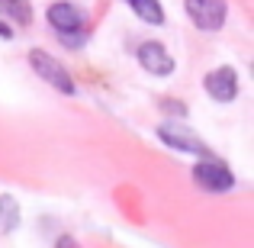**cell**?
Wrapping results in <instances>:
<instances>
[{
    "mask_svg": "<svg viewBox=\"0 0 254 248\" xmlns=\"http://www.w3.org/2000/svg\"><path fill=\"white\" fill-rule=\"evenodd\" d=\"M55 248H81V245H77V242H74L71 236H62V239H58V245H55Z\"/></svg>",
    "mask_w": 254,
    "mask_h": 248,
    "instance_id": "cell-11",
    "label": "cell"
},
{
    "mask_svg": "<svg viewBox=\"0 0 254 248\" xmlns=\"http://www.w3.org/2000/svg\"><path fill=\"white\" fill-rule=\"evenodd\" d=\"M29 65L36 68L39 78H45V81H49L52 87H58L62 93H74V78H71L68 68H64L58 58H52L49 52H39V49H36V52L29 55Z\"/></svg>",
    "mask_w": 254,
    "mask_h": 248,
    "instance_id": "cell-1",
    "label": "cell"
},
{
    "mask_svg": "<svg viewBox=\"0 0 254 248\" xmlns=\"http://www.w3.org/2000/svg\"><path fill=\"white\" fill-rule=\"evenodd\" d=\"M193 180H196L203 190H212V193H225V190L235 187V174H232L222 162H216V158L199 162L193 167Z\"/></svg>",
    "mask_w": 254,
    "mask_h": 248,
    "instance_id": "cell-2",
    "label": "cell"
},
{
    "mask_svg": "<svg viewBox=\"0 0 254 248\" xmlns=\"http://www.w3.org/2000/svg\"><path fill=\"white\" fill-rule=\"evenodd\" d=\"M126 3L135 10L138 19H145V23H151V26H158L164 19V10H161V3H158V0H126Z\"/></svg>",
    "mask_w": 254,
    "mask_h": 248,
    "instance_id": "cell-8",
    "label": "cell"
},
{
    "mask_svg": "<svg viewBox=\"0 0 254 248\" xmlns=\"http://www.w3.org/2000/svg\"><path fill=\"white\" fill-rule=\"evenodd\" d=\"M187 13L199 29H219L225 23V0H187Z\"/></svg>",
    "mask_w": 254,
    "mask_h": 248,
    "instance_id": "cell-4",
    "label": "cell"
},
{
    "mask_svg": "<svg viewBox=\"0 0 254 248\" xmlns=\"http://www.w3.org/2000/svg\"><path fill=\"white\" fill-rule=\"evenodd\" d=\"M19 226V206L13 197H0V236H6V232H13Z\"/></svg>",
    "mask_w": 254,
    "mask_h": 248,
    "instance_id": "cell-9",
    "label": "cell"
},
{
    "mask_svg": "<svg viewBox=\"0 0 254 248\" xmlns=\"http://www.w3.org/2000/svg\"><path fill=\"white\" fill-rule=\"evenodd\" d=\"M0 10L10 13L16 23H29V19H32V10H29L26 0H0Z\"/></svg>",
    "mask_w": 254,
    "mask_h": 248,
    "instance_id": "cell-10",
    "label": "cell"
},
{
    "mask_svg": "<svg viewBox=\"0 0 254 248\" xmlns=\"http://www.w3.org/2000/svg\"><path fill=\"white\" fill-rule=\"evenodd\" d=\"M158 136H161V142H168L171 149H177V152H193V155H199L203 162H209L212 158V152L206 149L203 142H199L196 136H193L187 126H174V123H161L158 126Z\"/></svg>",
    "mask_w": 254,
    "mask_h": 248,
    "instance_id": "cell-3",
    "label": "cell"
},
{
    "mask_svg": "<svg viewBox=\"0 0 254 248\" xmlns=\"http://www.w3.org/2000/svg\"><path fill=\"white\" fill-rule=\"evenodd\" d=\"M206 90H209L212 100L229 103V100H235V93H238V75L232 68H216L212 75H206Z\"/></svg>",
    "mask_w": 254,
    "mask_h": 248,
    "instance_id": "cell-6",
    "label": "cell"
},
{
    "mask_svg": "<svg viewBox=\"0 0 254 248\" xmlns=\"http://www.w3.org/2000/svg\"><path fill=\"white\" fill-rule=\"evenodd\" d=\"M13 36V29H10V26H3V23H0V39H10Z\"/></svg>",
    "mask_w": 254,
    "mask_h": 248,
    "instance_id": "cell-12",
    "label": "cell"
},
{
    "mask_svg": "<svg viewBox=\"0 0 254 248\" xmlns=\"http://www.w3.org/2000/svg\"><path fill=\"white\" fill-rule=\"evenodd\" d=\"M49 23L62 32V39H68L71 32H77L84 26V13L74 3H52L49 6Z\"/></svg>",
    "mask_w": 254,
    "mask_h": 248,
    "instance_id": "cell-7",
    "label": "cell"
},
{
    "mask_svg": "<svg viewBox=\"0 0 254 248\" xmlns=\"http://www.w3.org/2000/svg\"><path fill=\"white\" fill-rule=\"evenodd\" d=\"M138 65H142L145 71H151L155 78H164V75L174 71V58L161 42H142L138 45Z\"/></svg>",
    "mask_w": 254,
    "mask_h": 248,
    "instance_id": "cell-5",
    "label": "cell"
}]
</instances>
